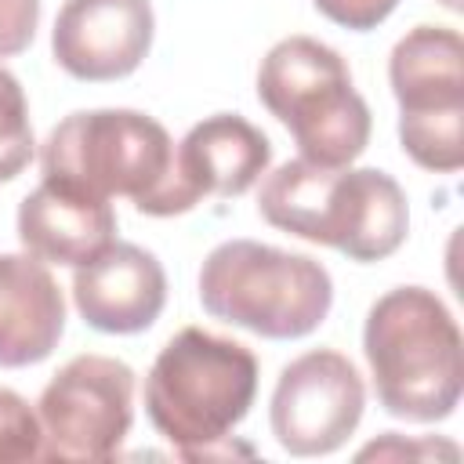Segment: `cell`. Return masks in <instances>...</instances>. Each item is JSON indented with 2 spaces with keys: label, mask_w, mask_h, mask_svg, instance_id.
<instances>
[{
  "label": "cell",
  "mask_w": 464,
  "mask_h": 464,
  "mask_svg": "<svg viewBox=\"0 0 464 464\" xmlns=\"http://www.w3.org/2000/svg\"><path fill=\"white\" fill-rule=\"evenodd\" d=\"M257 210L272 228L334 246L362 265L392 257L410 228L406 192L377 167L352 170L286 160L261 181Z\"/></svg>",
  "instance_id": "cell-1"
},
{
  "label": "cell",
  "mask_w": 464,
  "mask_h": 464,
  "mask_svg": "<svg viewBox=\"0 0 464 464\" xmlns=\"http://www.w3.org/2000/svg\"><path fill=\"white\" fill-rule=\"evenodd\" d=\"M362 355L377 402L402 420H446L464 392V341L457 319L424 286H395L373 301Z\"/></svg>",
  "instance_id": "cell-2"
},
{
  "label": "cell",
  "mask_w": 464,
  "mask_h": 464,
  "mask_svg": "<svg viewBox=\"0 0 464 464\" xmlns=\"http://www.w3.org/2000/svg\"><path fill=\"white\" fill-rule=\"evenodd\" d=\"M254 395V352L203 326L178 330L145 377V413L185 460L203 446L228 439V431L250 413Z\"/></svg>",
  "instance_id": "cell-3"
},
{
  "label": "cell",
  "mask_w": 464,
  "mask_h": 464,
  "mask_svg": "<svg viewBox=\"0 0 464 464\" xmlns=\"http://www.w3.org/2000/svg\"><path fill=\"white\" fill-rule=\"evenodd\" d=\"M203 308L268 341L308 337L334 304L330 272L308 257L257 239L218 243L199 268Z\"/></svg>",
  "instance_id": "cell-4"
},
{
  "label": "cell",
  "mask_w": 464,
  "mask_h": 464,
  "mask_svg": "<svg viewBox=\"0 0 464 464\" xmlns=\"http://www.w3.org/2000/svg\"><path fill=\"white\" fill-rule=\"evenodd\" d=\"M257 98L294 134L301 160L348 167L366 152L370 105L352 87V69L334 47L312 36L279 40L261 58Z\"/></svg>",
  "instance_id": "cell-5"
},
{
  "label": "cell",
  "mask_w": 464,
  "mask_h": 464,
  "mask_svg": "<svg viewBox=\"0 0 464 464\" xmlns=\"http://www.w3.org/2000/svg\"><path fill=\"white\" fill-rule=\"evenodd\" d=\"M44 181L109 199L127 196L138 214L160 196L174 167L167 127L134 109H91L65 116L40 152Z\"/></svg>",
  "instance_id": "cell-6"
},
{
  "label": "cell",
  "mask_w": 464,
  "mask_h": 464,
  "mask_svg": "<svg viewBox=\"0 0 464 464\" xmlns=\"http://www.w3.org/2000/svg\"><path fill=\"white\" fill-rule=\"evenodd\" d=\"M44 460H112L134 424V370L112 355H76L36 402Z\"/></svg>",
  "instance_id": "cell-7"
},
{
  "label": "cell",
  "mask_w": 464,
  "mask_h": 464,
  "mask_svg": "<svg viewBox=\"0 0 464 464\" xmlns=\"http://www.w3.org/2000/svg\"><path fill=\"white\" fill-rule=\"evenodd\" d=\"M366 388L352 359L334 348H315L283 366L268 424L276 442L294 457H326L359 428Z\"/></svg>",
  "instance_id": "cell-8"
},
{
  "label": "cell",
  "mask_w": 464,
  "mask_h": 464,
  "mask_svg": "<svg viewBox=\"0 0 464 464\" xmlns=\"http://www.w3.org/2000/svg\"><path fill=\"white\" fill-rule=\"evenodd\" d=\"M149 0H65L54 33V62L83 83H109L130 76L152 47Z\"/></svg>",
  "instance_id": "cell-9"
},
{
  "label": "cell",
  "mask_w": 464,
  "mask_h": 464,
  "mask_svg": "<svg viewBox=\"0 0 464 464\" xmlns=\"http://www.w3.org/2000/svg\"><path fill=\"white\" fill-rule=\"evenodd\" d=\"M72 301L102 334H141L167 304V272L138 243H112L72 272Z\"/></svg>",
  "instance_id": "cell-10"
},
{
  "label": "cell",
  "mask_w": 464,
  "mask_h": 464,
  "mask_svg": "<svg viewBox=\"0 0 464 464\" xmlns=\"http://www.w3.org/2000/svg\"><path fill=\"white\" fill-rule=\"evenodd\" d=\"M272 163L268 138L236 112L199 120L174 149V188L185 210L207 196H243Z\"/></svg>",
  "instance_id": "cell-11"
},
{
  "label": "cell",
  "mask_w": 464,
  "mask_h": 464,
  "mask_svg": "<svg viewBox=\"0 0 464 464\" xmlns=\"http://www.w3.org/2000/svg\"><path fill=\"white\" fill-rule=\"evenodd\" d=\"M22 246L54 265H87L116 243V210L109 199L40 181L18 207Z\"/></svg>",
  "instance_id": "cell-12"
},
{
  "label": "cell",
  "mask_w": 464,
  "mask_h": 464,
  "mask_svg": "<svg viewBox=\"0 0 464 464\" xmlns=\"http://www.w3.org/2000/svg\"><path fill=\"white\" fill-rule=\"evenodd\" d=\"M65 334V297L40 257L0 254V366L44 362Z\"/></svg>",
  "instance_id": "cell-13"
},
{
  "label": "cell",
  "mask_w": 464,
  "mask_h": 464,
  "mask_svg": "<svg viewBox=\"0 0 464 464\" xmlns=\"http://www.w3.org/2000/svg\"><path fill=\"white\" fill-rule=\"evenodd\" d=\"M399 116L464 112V44L450 25H413L388 58Z\"/></svg>",
  "instance_id": "cell-14"
},
{
  "label": "cell",
  "mask_w": 464,
  "mask_h": 464,
  "mask_svg": "<svg viewBox=\"0 0 464 464\" xmlns=\"http://www.w3.org/2000/svg\"><path fill=\"white\" fill-rule=\"evenodd\" d=\"M399 141L417 167L453 174L464 167V112L399 116Z\"/></svg>",
  "instance_id": "cell-15"
},
{
  "label": "cell",
  "mask_w": 464,
  "mask_h": 464,
  "mask_svg": "<svg viewBox=\"0 0 464 464\" xmlns=\"http://www.w3.org/2000/svg\"><path fill=\"white\" fill-rule=\"evenodd\" d=\"M33 160V127L22 83L0 65V181L18 178Z\"/></svg>",
  "instance_id": "cell-16"
},
{
  "label": "cell",
  "mask_w": 464,
  "mask_h": 464,
  "mask_svg": "<svg viewBox=\"0 0 464 464\" xmlns=\"http://www.w3.org/2000/svg\"><path fill=\"white\" fill-rule=\"evenodd\" d=\"M40 450H44L40 417L29 410V402L18 392L0 388V464L40 460Z\"/></svg>",
  "instance_id": "cell-17"
},
{
  "label": "cell",
  "mask_w": 464,
  "mask_h": 464,
  "mask_svg": "<svg viewBox=\"0 0 464 464\" xmlns=\"http://www.w3.org/2000/svg\"><path fill=\"white\" fill-rule=\"evenodd\" d=\"M40 25V0H0V58L22 54Z\"/></svg>",
  "instance_id": "cell-18"
},
{
  "label": "cell",
  "mask_w": 464,
  "mask_h": 464,
  "mask_svg": "<svg viewBox=\"0 0 464 464\" xmlns=\"http://www.w3.org/2000/svg\"><path fill=\"white\" fill-rule=\"evenodd\" d=\"M312 4L334 25H344V29H355V33L377 29L399 7V0H312Z\"/></svg>",
  "instance_id": "cell-19"
},
{
  "label": "cell",
  "mask_w": 464,
  "mask_h": 464,
  "mask_svg": "<svg viewBox=\"0 0 464 464\" xmlns=\"http://www.w3.org/2000/svg\"><path fill=\"white\" fill-rule=\"evenodd\" d=\"M450 457L457 460V446L453 442H402L395 431H388L381 442H370L366 450H359V460H370V457Z\"/></svg>",
  "instance_id": "cell-20"
},
{
  "label": "cell",
  "mask_w": 464,
  "mask_h": 464,
  "mask_svg": "<svg viewBox=\"0 0 464 464\" xmlns=\"http://www.w3.org/2000/svg\"><path fill=\"white\" fill-rule=\"evenodd\" d=\"M442 7H450V11H460L464 4H460V0H442Z\"/></svg>",
  "instance_id": "cell-21"
}]
</instances>
